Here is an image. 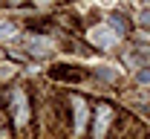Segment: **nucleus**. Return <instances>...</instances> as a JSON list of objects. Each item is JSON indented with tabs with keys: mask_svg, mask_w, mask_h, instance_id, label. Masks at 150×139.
Segmentation results:
<instances>
[{
	"mask_svg": "<svg viewBox=\"0 0 150 139\" xmlns=\"http://www.w3.org/2000/svg\"><path fill=\"white\" fill-rule=\"evenodd\" d=\"M26 46H29V52H35V55H49V52H52V41L38 38V35H29V38H26Z\"/></svg>",
	"mask_w": 150,
	"mask_h": 139,
	"instance_id": "nucleus-3",
	"label": "nucleus"
},
{
	"mask_svg": "<svg viewBox=\"0 0 150 139\" xmlns=\"http://www.w3.org/2000/svg\"><path fill=\"white\" fill-rule=\"evenodd\" d=\"M38 3H49V0H38Z\"/></svg>",
	"mask_w": 150,
	"mask_h": 139,
	"instance_id": "nucleus-11",
	"label": "nucleus"
},
{
	"mask_svg": "<svg viewBox=\"0 0 150 139\" xmlns=\"http://www.w3.org/2000/svg\"><path fill=\"white\" fill-rule=\"evenodd\" d=\"M72 104H75V130H81V128H84V101L75 99Z\"/></svg>",
	"mask_w": 150,
	"mask_h": 139,
	"instance_id": "nucleus-5",
	"label": "nucleus"
},
{
	"mask_svg": "<svg viewBox=\"0 0 150 139\" xmlns=\"http://www.w3.org/2000/svg\"><path fill=\"white\" fill-rule=\"evenodd\" d=\"M107 122H110V107H98V119H95V139L104 136V130H107Z\"/></svg>",
	"mask_w": 150,
	"mask_h": 139,
	"instance_id": "nucleus-4",
	"label": "nucleus"
},
{
	"mask_svg": "<svg viewBox=\"0 0 150 139\" xmlns=\"http://www.w3.org/2000/svg\"><path fill=\"white\" fill-rule=\"evenodd\" d=\"M12 107H15V119H18V125H26V119H29V107H26L23 90H15V93H12Z\"/></svg>",
	"mask_w": 150,
	"mask_h": 139,
	"instance_id": "nucleus-1",
	"label": "nucleus"
},
{
	"mask_svg": "<svg viewBox=\"0 0 150 139\" xmlns=\"http://www.w3.org/2000/svg\"><path fill=\"white\" fill-rule=\"evenodd\" d=\"M18 29H15V23H0V38H12Z\"/></svg>",
	"mask_w": 150,
	"mask_h": 139,
	"instance_id": "nucleus-7",
	"label": "nucleus"
},
{
	"mask_svg": "<svg viewBox=\"0 0 150 139\" xmlns=\"http://www.w3.org/2000/svg\"><path fill=\"white\" fill-rule=\"evenodd\" d=\"M98 76H101V78H107V81L115 78V73H110V67H101V70H98Z\"/></svg>",
	"mask_w": 150,
	"mask_h": 139,
	"instance_id": "nucleus-8",
	"label": "nucleus"
},
{
	"mask_svg": "<svg viewBox=\"0 0 150 139\" xmlns=\"http://www.w3.org/2000/svg\"><path fill=\"white\" fill-rule=\"evenodd\" d=\"M142 23H144V26H150V12H147V15H142Z\"/></svg>",
	"mask_w": 150,
	"mask_h": 139,
	"instance_id": "nucleus-10",
	"label": "nucleus"
},
{
	"mask_svg": "<svg viewBox=\"0 0 150 139\" xmlns=\"http://www.w3.org/2000/svg\"><path fill=\"white\" fill-rule=\"evenodd\" d=\"M139 81H150V70H142L139 73Z\"/></svg>",
	"mask_w": 150,
	"mask_h": 139,
	"instance_id": "nucleus-9",
	"label": "nucleus"
},
{
	"mask_svg": "<svg viewBox=\"0 0 150 139\" xmlns=\"http://www.w3.org/2000/svg\"><path fill=\"white\" fill-rule=\"evenodd\" d=\"M90 41L98 43L101 49H112V46H115V35H112L110 29H104V26H101V29H93V32H90Z\"/></svg>",
	"mask_w": 150,
	"mask_h": 139,
	"instance_id": "nucleus-2",
	"label": "nucleus"
},
{
	"mask_svg": "<svg viewBox=\"0 0 150 139\" xmlns=\"http://www.w3.org/2000/svg\"><path fill=\"white\" fill-rule=\"evenodd\" d=\"M110 26H112V35H118V32L124 35V32H127V20L118 18V15H112V18H110Z\"/></svg>",
	"mask_w": 150,
	"mask_h": 139,
	"instance_id": "nucleus-6",
	"label": "nucleus"
}]
</instances>
